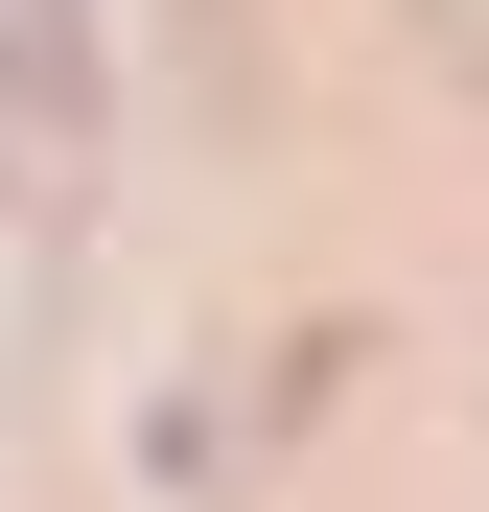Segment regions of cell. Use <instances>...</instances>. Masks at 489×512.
<instances>
[{"instance_id": "obj_1", "label": "cell", "mask_w": 489, "mask_h": 512, "mask_svg": "<svg viewBox=\"0 0 489 512\" xmlns=\"http://www.w3.org/2000/svg\"><path fill=\"white\" fill-rule=\"evenodd\" d=\"M94 140H117V47H94V0H0V233H24V256L94 233Z\"/></svg>"}]
</instances>
